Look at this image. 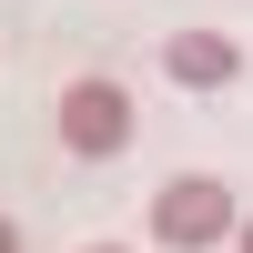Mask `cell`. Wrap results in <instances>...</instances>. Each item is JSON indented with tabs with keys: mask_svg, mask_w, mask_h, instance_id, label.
<instances>
[{
	"mask_svg": "<svg viewBox=\"0 0 253 253\" xmlns=\"http://www.w3.org/2000/svg\"><path fill=\"white\" fill-rule=\"evenodd\" d=\"M51 132H61V152L71 162H112V152H132V132H142V112H132V91L122 81H61V101H51Z\"/></svg>",
	"mask_w": 253,
	"mask_h": 253,
	"instance_id": "1",
	"label": "cell"
},
{
	"mask_svg": "<svg viewBox=\"0 0 253 253\" xmlns=\"http://www.w3.org/2000/svg\"><path fill=\"white\" fill-rule=\"evenodd\" d=\"M233 223H243V213H233V193H223L213 172H172V182L152 193V243H162V253H213Z\"/></svg>",
	"mask_w": 253,
	"mask_h": 253,
	"instance_id": "2",
	"label": "cell"
},
{
	"mask_svg": "<svg viewBox=\"0 0 253 253\" xmlns=\"http://www.w3.org/2000/svg\"><path fill=\"white\" fill-rule=\"evenodd\" d=\"M162 81L172 91H233L243 81V41L233 31H172L162 41Z\"/></svg>",
	"mask_w": 253,
	"mask_h": 253,
	"instance_id": "3",
	"label": "cell"
},
{
	"mask_svg": "<svg viewBox=\"0 0 253 253\" xmlns=\"http://www.w3.org/2000/svg\"><path fill=\"white\" fill-rule=\"evenodd\" d=\"M233 243H243V253H253V213H243V223H233Z\"/></svg>",
	"mask_w": 253,
	"mask_h": 253,
	"instance_id": "4",
	"label": "cell"
},
{
	"mask_svg": "<svg viewBox=\"0 0 253 253\" xmlns=\"http://www.w3.org/2000/svg\"><path fill=\"white\" fill-rule=\"evenodd\" d=\"M0 253H20V233H10V223H0Z\"/></svg>",
	"mask_w": 253,
	"mask_h": 253,
	"instance_id": "5",
	"label": "cell"
},
{
	"mask_svg": "<svg viewBox=\"0 0 253 253\" xmlns=\"http://www.w3.org/2000/svg\"><path fill=\"white\" fill-rule=\"evenodd\" d=\"M81 253H132V243H81Z\"/></svg>",
	"mask_w": 253,
	"mask_h": 253,
	"instance_id": "6",
	"label": "cell"
}]
</instances>
